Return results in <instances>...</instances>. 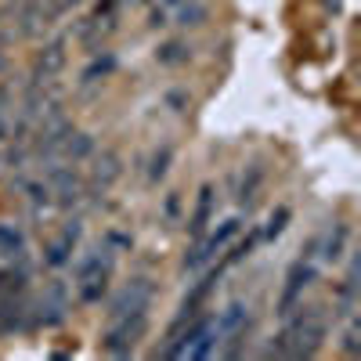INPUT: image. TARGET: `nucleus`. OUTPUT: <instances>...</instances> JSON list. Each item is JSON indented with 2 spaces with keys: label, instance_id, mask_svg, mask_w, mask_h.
Segmentation results:
<instances>
[{
  "label": "nucleus",
  "instance_id": "nucleus-1",
  "mask_svg": "<svg viewBox=\"0 0 361 361\" xmlns=\"http://www.w3.org/2000/svg\"><path fill=\"white\" fill-rule=\"evenodd\" d=\"M329 333V322L322 307H293L286 314V329L282 336H275L264 354L267 357H314L325 343Z\"/></svg>",
  "mask_w": 361,
  "mask_h": 361
},
{
  "label": "nucleus",
  "instance_id": "nucleus-2",
  "mask_svg": "<svg viewBox=\"0 0 361 361\" xmlns=\"http://www.w3.org/2000/svg\"><path fill=\"white\" fill-rule=\"evenodd\" d=\"M62 15H66L62 0H25V4L18 8V15H15V29L25 40H40V37L51 33L54 22Z\"/></svg>",
  "mask_w": 361,
  "mask_h": 361
},
{
  "label": "nucleus",
  "instance_id": "nucleus-3",
  "mask_svg": "<svg viewBox=\"0 0 361 361\" xmlns=\"http://www.w3.org/2000/svg\"><path fill=\"white\" fill-rule=\"evenodd\" d=\"M145 329H148V311L141 314H127V318H116L109 325V333L102 336V350L109 357H130L137 340L145 336Z\"/></svg>",
  "mask_w": 361,
  "mask_h": 361
},
{
  "label": "nucleus",
  "instance_id": "nucleus-4",
  "mask_svg": "<svg viewBox=\"0 0 361 361\" xmlns=\"http://www.w3.org/2000/svg\"><path fill=\"white\" fill-rule=\"evenodd\" d=\"M152 293H156V286L148 282V279H134V282H127L123 289L112 296V304H109V322L148 311V304H152Z\"/></svg>",
  "mask_w": 361,
  "mask_h": 361
},
{
  "label": "nucleus",
  "instance_id": "nucleus-5",
  "mask_svg": "<svg viewBox=\"0 0 361 361\" xmlns=\"http://www.w3.org/2000/svg\"><path fill=\"white\" fill-rule=\"evenodd\" d=\"M238 235V217H231V221H224L214 235H209V238H199V243L192 246V253H185V260H180V267H185V271H199L209 257H214L217 250H224L228 243H231V238Z\"/></svg>",
  "mask_w": 361,
  "mask_h": 361
},
{
  "label": "nucleus",
  "instance_id": "nucleus-6",
  "mask_svg": "<svg viewBox=\"0 0 361 361\" xmlns=\"http://www.w3.org/2000/svg\"><path fill=\"white\" fill-rule=\"evenodd\" d=\"M314 279H318V271H314V264H311V260H296V264L289 267V275H286V289H282V296H279V314H282V318L300 304V296H304V289H307Z\"/></svg>",
  "mask_w": 361,
  "mask_h": 361
},
{
  "label": "nucleus",
  "instance_id": "nucleus-7",
  "mask_svg": "<svg viewBox=\"0 0 361 361\" xmlns=\"http://www.w3.org/2000/svg\"><path fill=\"white\" fill-rule=\"evenodd\" d=\"M69 40L66 37H54V40H47L40 51H37V58H33V80H44V83H51L58 73L66 69V62H69Z\"/></svg>",
  "mask_w": 361,
  "mask_h": 361
},
{
  "label": "nucleus",
  "instance_id": "nucleus-8",
  "mask_svg": "<svg viewBox=\"0 0 361 361\" xmlns=\"http://www.w3.org/2000/svg\"><path fill=\"white\" fill-rule=\"evenodd\" d=\"M119 173H123V163H119L116 152L105 148V152L94 156V166H90V185H94V192H109L119 180Z\"/></svg>",
  "mask_w": 361,
  "mask_h": 361
},
{
  "label": "nucleus",
  "instance_id": "nucleus-9",
  "mask_svg": "<svg viewBox=\"0 0 361 361\" xmlns=\"http://www.w3.org/2000/svg\"><path fill=\"white\" fill-rule=\"evenodd\" d=\"M76 238H80V221L66 224V231L58 235L54 243L44 250V260H47V267H62V264H69V257H73V246H76Z\"/></svg>",
  "mask_w": 361,
  "mask_h": 361
},
{
  "label": "nucleus",
  "instance_id": "nucleus-10",
  "mask_svg": "<svg viewBox=\"0 0 361 361\" xmlns=\"http://www.w3.org/2000/svg\"><path fill=\"white\" fill-rule=\"evenodd\" d=\"M214 202H217L214 185H202V188H199V202H195V214H192V221H188V235H192V238H202V231L209 228V221H214Z\"/></svg>",
  "mask_w": 361,
  "mask_h": 361
},
{
  "label": "nucleus",
  "instance_id": "nucleus-11",
  "mask_svg": "<svg viewBox=\"0 0 361 361\" xmlns=\"http://www.w3.org/2000/svg\"><path fill=\"white\" fill-rule=\"evenodd\" d=\"M94 156V137L90 134H83V130H73L69 137H66V145L58 148V156L54 159H62V163H83V159H90Z\"/></svg>",
  "mask_w": 361,
  "mask_h": 361
},
{
  "label": "nucleus",
  "instance_id": "nucleus-12",
  "mask_svg": "<svg viewBox=\"0 0 361 361\" xmlns=\"http://www.w3.org/2000/svg\"><path fill=\"white\" fill-rule=\"evenodd\" d=\"M102 271H112V250H90V253L73 267V279H76V286H80V282H87V279L102 275Z\"/></svg>",
  "mask_w": 361,
  "mask_h": 361
},
{
  "label": "nucleus",
  "instance_id": "nucleus-13",
  "mask_svg": "<svg viewBox=\"0 0 361 361\" xmlns=\"http://www.w3.org/2000/svg\"><path fill=\"white\" fill-rule=\"evenodd\" d=\"M62 318H66V289H62V286H51V289L40 296V322L58 325Z\"/></svg>",
  "mask_w": 361,
  "mask_h": 361
},
{
  "label": "nucleus",
  "instance_id": "nucleus-14",
  "mask_svg": "<svg viewBox=\"0 0 361 361\" xmlns=\"http://www.w3.org/2000/svg\"><path fill=\"white\" fill-rule=\"evenodd\" d=\"M116 73V58L112 54H94L90 58V66L80 73V83H102Z\"/></svg>",
  "mask_w": 361,
  "mask_h": 361
},
{
  "label": "nucleus",
  "instance_id": "nucleus-15",
  "mask_svg": "<svg viewBox=\"0 0 361 361\" xmlns=\"http://www.w3.org/2000/svg\"><path fill=\"white\" fill-rule=\"evenodd\" d=\"M192 58V47L185 44V40H166V44H159V51H156V62L159 66H185Z\"/></svg>",
  "mask_w": 361,
  "mask_h": 361
},
{
  "label": "nucleus",
  "instance_id": "nucleus-16",
  "mask_svg": "<svg viewBox=\"0 0 361 361\" xmlns=\"http://www.w3.org/2000/svg\"><path fill=\"white\" fill-rule=\"evenodd\" d=\"M347 224H336L333 231H329V238H325V246H322V260H329V264H336L340 257H343V246H347Z\"/></svg>",
  "mask_w": 361,
  "mask_h": 361
},
{
  "label": "nucleus",
  "instance_id": "nucleus-17",
  "mask_svg": "<svg viewBox=\"0 0 361 361\" xmlns=\"http://www.w3.org/2000/svg\"><path fill=\"white\" fill-rule=\"evenodd\" d=\"M109 279H112V271H102V275L80 282L76 289H80V300H83V304H98V300L105 296V289H109Z\"/></svg>",
  "mask_w": 361,
  "mask_h": 361
},
{
  "label": "nucleus",
  "instance_id": "nucleus-18",
  "mask_svg": "<svg viewBox=\"0 0 361 361\" xmlns=\"http://www.w3.org/2000/svg\"><path fill=\"white\" fill-rule=\"evenodd\" d=\"M22 246H25L22 231L15 224H0V253H4V257H18Z\"/></svg>",
  "mask_w": 361,
  "mask_h": 361
},
{
  "label": "nucleus",
  "instance_id": "nucleus-19",
  "mask_svg": "<svg viewBox=\"0 0 361 361\" xmlns=\"http://www.w3.org/2000/svg\"><path fill=\"white\" fill-rule=\"evenodd\" d=\"M260 166H250V177H243V188H238V202L243 206H253V199H257V188H260Z\"/></svg>",
  "mask_w": 361,
  "mask_h": 361
},
{
  "label": "nucleus",
  "instance_id": "nucleus-20",
  "mask_svg": "<svg viewBox=\"0 0 361 361\" xmlns=\"http://www.w3.org/2000/svg\"><path fill=\"white\" fill-rule=\"evenodd\" d=\"M170 159H173V148H170V145L156 148L152 166H148V177H152V180H163V177H166V170H170Z\"/></svg>",
  "mask_w": 361,
  "mask_h": 361
},
{
  "label": "nucleus",
  "instance_id": "nucleus-21",
  "mask_svg": "<svg viewBox=\"0 0 361 361\" xmlns=\"http://www.w3.org/2000/svg\"><path fill=\"white\" fill-rule=\"evenodd\" d=\"M25 195H29V202H33L37 209L54 202V195H51V188H47V180H29V185H25Z\"/></svg>",
  "mask_w": 361,
  "mask_h": 361
},
{
  "label": "nucleus",
  "instance_id": "nucleus-22",
  "mask_svg": "<svg viewBox=\"0 0 361 361\" xmlns=\"http://www.w3.org/2000/svg\"><path fill=\"white\" fill-rule=\"evenodd\" d=\"M177 22L185 25V29L202 25V22H206V8H202V4H185V8H180V15H177Z\"/></svg>",
  "mask_w": 361,
  "mask_h": 361
},
{
  "label": "nucleus",
  "instance_id": "nucleus-23",
  "mask_svg": "<svg viewBox=\"0 0 361 361\" xmlns=\"http://www.w3.org/2000/svg\"><path fill=\"white\" fill-rule=\"evenodd\" d=\"M343 350H347V354H361V329H357V318H350L347 333H343Z\"/></svg>",
  "mask_w": 361,
  "mask_h": 361
},
{
  "label": "nucleus",
  "instance_id": "nucleus-24",
  "mask_svg": "<svg viewBox=\"0 0 361 361\" xmlns=\"http://www.w3.org/2000/svg\"><path fill=\"white\" fill-rule=\"evenodd\" d=\"M286 221H289V209H286V206H279L275 214H271V224H267V238H275V235H282Z\"/></svg>",
  "mask_w": 361,
  "mask_h": 361
},
{
  "label": "nucleus",
  "instance_id": "nucleus-25",
  "mask_svg": "<svg viewBox=\"0 0 361 361\" xmlns=\"http://www.w3.org/2000/svg\"><path fill=\"white\" fill-rule=\"evenodd\" d=\"M253 246H257V235H250L246 243H238V246H235V250H231V253L224 257V264H238L243 257H250V250H253Z\"/></svg>",
  "mask_w": 361,
  "mask_h": 361
},
{
  "label": "nucleus",
  "instance_id": "nucleus-26",
  "mask_svg": "<svg viewBox=\"0 0 361 361\" xmlns=\"http://www.w3.org/2000/svg\"><path fill=\"white\" fill-rule=\"evenodd\" d=\"M148 25H152V29H163V25H166V11L156 8V11H152V22H148Z\"/></svg>",
  "mask_w": 361,
  "mask_h": 361
},
{
  "label": "nucleus",
  "instance_id": "nucleus-27",
  "mask_svg": "<svg viewBox=\"0 0 361 361\" xmlns=\"http://www.w3.org/2000/svg\"><path fill=\"white\" fill-rule=\"evenodd\" d=\"M119 4H130V8H137V4H152V0H119Z\"/></svg>",
  "mask_w": 361,
  "mask_h": 361
},
{
  "label": "nucleus",
  "instance_id": "nucleus-28",
  "mask_svg": "<svg viewBox=\"0 0 361 361\" xmlns=\"http://www.w3.org/2000/svg\"><path fill=\"white\" fill-rule=\"evenodd\" d=\"M76 4H83V0H62V8L69 11V8H76Z\"/></svg>",
  "mask_w": 361,
  "mask_h": 361
},
{
  "label": "nucleus",
  "instance_id": "nucleus-29",
  "mask_svg": "<svg viewBox=\"0 0 361 361\" xmlns=\"http://www.w3.org/2000/svg\"><path fill=\"white\" fill-rule=\"evenodd\" d=\"M166 4H170V8H177V4H185V0H166Z\"/></svg>",
  "mask_w": 361,
  "mask_h": 361
}]
</instances>
